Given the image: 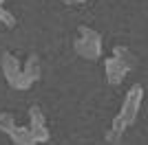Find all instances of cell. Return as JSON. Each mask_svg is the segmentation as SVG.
Returning <instances> with one entry per match:
<instances>
[{"instance_id":"6da1fadb","label":"cell","mask_w":148,"mask_h":145,"mask_svg":"<svg viewBox=\"0 0 148 145\" xmlns=\"http://www.w3.org/2000/svg\"><path fill=\"white\" fill-rule=\"evenodd\" d=\"M75 53L86 57V60H99L102 57V35L97 31L88 29V26H80V35L73 42Z\"/></svg>"},{"instance_id":"7a4b0ae2","label":"cell","mask_w":148,"mask_h":145,"mask_svg":"<svg viewBox=\"0 0 148 145\" xmlns=\"http://www.w3.org/2000/svg\"><path fill=\"white\" fill-rule=\"evenodd\" d=\"M0 66H2V72H5L7 84L11 86V88H16V90H27V88L31 86V81L27 79L25 72H22L20 62L16 60V55L2 53V57H0Z\"/></svg>"},{"instance_id":"3957f363","label":"cell","mask_w":148,"mask_h":145,"mask_svg":"<svg viewBox=\"0 0 148 145\" xmlns=\"http://www.w3.org/2000/svg\"><path fill=\"white\" fill-rule=\"evenodd\" d=\"M142 99H144V88L139 84L130 86V90L126 92L122 103V110H119V117L126 121V125H133L139 117V108H142Z\"/></svg>"},{"instance_id":"277c9868","label":"cell","mask_w":148,"mask_h":145,"mask_svg":"<svg viewBox=\"0 0 148 145\" xmlns=\"http://www.w3.org/2000/svg\"><path fill=\"white\" fill-rule=\"evenodd\" d=\"M104 70H106V79H108V84H122V79L126 77V72L128 68L124 66L122 62H117L115 57H106L104 60Z\"/></svg>"},{"instance_id":"5b68a950","label":"cell","mask_w":148,"mask_h":145,"mask_svg":"<svg viewBox=\"0 0 148 145\" xmlns=\"http://www.w3.org/2000/svg\"><path fill=\"white\" fill-rule=\"evenodd\" d=\"M11 141L16 145H36V139H33V134H31V127H25V125H16L9 132Z\"/></svg>"},{"instance_id":"8992f818","label":"cell","mask_w":148,"mask_h":145,"mask_svg":"<svg viewBox=\"0 0 148 145\" xmlns=\"http://www.w3.org/2000/svg\"><path fill=\"white\" fill-rule=\"evenodd\" d=\"M22 72L27 75V79H29L31 84L40 79V60H38V55H29L27 57L25 66H22Z\"/></svg>"},{"instance_id":"52a82bcc","label":"cell","mask_w":148,"mask_h":145,"mask_svg":"<svg viewBox=\"0 0 148 145\" xmlns=\"http://www.w3.org/2000/svg\"><path fill=\"white\" fill-rule=\"evenodd\" d=\"M113 57H115L117 62H122V64H124L126 68H128V70H130V68H135V66H137V60H135V55L130 53L128 48H124V46H115V48H113Z\"/></svg>"},{"instance_id":"ba28073f","label":"cell","mask_w":148,"mask_h":145,"mask_svg":"<svg viewBox=\"0 0 148 145\" xmlns=\"http://www.w3.org/2000/svg\"><path fill=\"white\" fill-rule=\"evenodd\" d=\"M29 121H31L29 127L47 125V121H44V115H42V110H40V106H31V108H29Z\"/></svg>"},{"instance_id":"9c48e42d","label":"cell","mask_w":148,"mask_h":145,"mask_svg":"<svg viewBox=\"0 0 148 145\" xmlns=\"http://www.w3.org/2000/svg\"><path fill=\"white\" fill-rule=\"evenodd\" d=\"M13 127H16V121H13V115H9V112H2L0 115V132H11Z\"/></svg>"},{"instance_id":"30bf717a","label":"cell","mask_w":148,"mask_h":145,"mask_svg":"<svg viewBox=\"0 0 148 145\" xmlns=\"http://www.w3.org/2000/svg\"><path fill=\"white\" fill-rule=\"evenodd\" d=\"M0 22L5 24V26H16V18L7 11L5 7H0Z\"/></svg>"},{"instance_id":"8fae6325","label":"cell","mask_w":148,"mask_h":145,"mask_svg":"<svg viewBox=\"0 0 148 145\" xmlns=\"http://www.w3.org/2000/svg\"><path fill=\"white\" fill-rule=\"evenodd\" d=\"M66 5H82V2H86V0H64Z\"/></svg>"},{"instance_id":"7c38bea8","label":"cell","mask_w":148,"mask_h":145,"mask_svg":"<svg viewBox=\"0 0 148 145\" xmlns=\"http://www.w3.org/2000/svg\"><path fill=\"white\" fill-rule=\"evenodd\" d=\"M2 2H5V0H0V7H2Z\"/></svg>"},{"instance_id":"4fadbf2b","label":"cell","mask_w":148,"mask_h":145,"mask_svg":"<svg viewBox=\"0 0 148 145\" xmlns=\"http://www.w3.org/2000/svg\"><path fill=\"white\" fill-rule=\"evenodd\" d=\"M0 26H2V22H0Z\"/></svg>"}]
</instances>
